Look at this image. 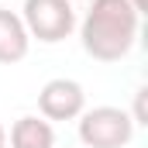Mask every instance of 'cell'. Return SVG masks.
<instances>
[{
  "label": "cell",
  "mask_w": 148,
  "mask_h": 148,
  "mask_svg": "<svg viewBox=\"0 0 148 148\" xmlns=\"http://www.w3.org/2000/svg\"><path fill=\"white\" fill-rule=\"evenodd\" d=\"M0 148H7V131H3V124H0Z\"/></svg>",
  "instance_id": "cell-9"
},
{
  "label": "cell",
  "mask_w": 148,
  "mask_h": 148,
  "mask_svg": "<svg viewBox=\"0 0 148 148\" xmlns=\"http://www.w3.org/2000/svg\"><path fill=\"white\" fill-rule=\"evenodd\" d=\"M21 21L41 45H59L76 31V7L69 0H24Z\"/></svg>",
  "instance_id": "cell-3"
},
{
  "label": "cell",
  "mask_w": 148,
  "mask_h": 148,
  "mask_svg": "<svg viewBox=\"0 0 148 148\" xmlns=\"http://www.w3.org/2000/svg\"><path fill=\"white\" fill-rule=\"evenodd\" d=\"M7 141H10V148H55V127H52V121H45L38 114H24L10 124Z\"/></svg>",
  "instance_id": "cell-6"
},
{
  "label": "cell",
  "mask_w": 148,
  "mask_h": 148,
  "mask_svg": "<svg viewBox=\"0 0 148 148\" xmlns=\"http://www.w3.org/2000/svg\"><path fill=\"white\" fill-rule=\"evenodd\" d=\"M127 3L134 7V14H138V17H145V14H148V0H127Z\"/></svg>",
  "instance_id": "cell-8"
},
{
  "label": "cell",
  "mask_w": 148,
  "mask_h": 148,
  "mask_svg": "<svg viewBox=\"0 0 148 148\" xmlns=\"http://www.w3.org/2000/svg\"><path fill=\"white\" fill-rule=\"evenodd\" d=\"M145 97H148V86H141V90L134 93V107H131V121H134V127H138V124H148V110H145Z\"/></svg>",
  "instance_id": "cell-7"
},
{
  "label": "cell",
  "mask_w": 148,
  "mask_h": 148,
  "mask_svg": "<svg viewBox=\"0 0 148 148\" xmlns=\"http://www.w3.org/2000/svg\"><path fill=\"white\" fill-rule=\"evenodd\" d=\"M31 48V35L21 21V14L0 7V66H14L28 55Z\"/></svg>",
  "instance_id": "cell-5"
},
{
  "label": "cell",
  "mask_w": 148,
  "mask_h": 148,
  "mask_svg": "<svg viewBox=\"0 0 148 148\" xmlns=\"http://www.w3.org/2000/svg\"><path fill=\"white\" fill-rule=\"evenodd\" d=\"M76 121H79V141L86 148H124L134 138V121L121 107H90Z\"/></svg>",
  "instance_id": "cell-2"
},
{
  "label": "cell",
  "mask_w": 148,
  "mask_h": 148,
  "mask_svg": "<svg viewBox=\"0 0 148 148\" xmlns=\"http://www.w3.org/2000/svg\"><path fill=\"white\" fill-rule=\"evenodd\" d=\"M86 110V90L76 79H48L38 93V114L45 121H76Z\"/></svg>",
  "instance_id": "cell-4"
},
{
  "label": "cell",
  "mask_w": 148,
  "mask_h": 148,
  "mask_svg": "<svg viewBox=\"0 0 148 148\" xmlns=\"http://www.w3.org/2000/svg\"><path fill=\"white\" fill-rule=\"evenodd\" d=\"M141 17L127 0H93L79 21V45L93 62H121L138 41Z\"/></svg>",
  "instance_id": "cell-1"
}]
</instances>
